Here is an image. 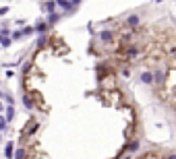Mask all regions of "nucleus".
Segmentation results:
<instances>
[{
    "label": "nucleus",
    "instance_id": "1",
    "mask_svg": "<svg viewBox=\"0 0 176 159\" xmlns=\"http://www.w3.org/2000/svg\"><path fill=\"white\" fill-rule=\"evenodd\" d=\"M141 81L145 85H151V83H156V81H153V75H151V72H143L141 75Z\"/></svg>",
    "mask_w": 176,
    "mask_h": 159
},
{
    "label": "nucleus",
    "instance_id": "2",
    "mask_svg": "<svg viewBox=\"0 0 176 159\" xmlns=\"http://www.w3.org/2000/svg\"><path fill=\"white\" fill-rule=\"evenodd\" d=\"M56 4H58V6H62L64 10H68V8H73V6H75L71 0H56Z\"/></svg>",
    "mask_w": 176,
    "mask_h": 159
},
{
    "label": "nucleus",
    "instance_id": "3",
    "mask_svg": "<svg viewBox=\"0 0 176 159\" xmlns=\"http://www.w3.org/2000/svg\"><path fill=\"white\" fill-rule=\"evenodd\" d=\"M127 25H129V27H137V25H139V17H137V14H131L129 19H127Z\"/></svg>",
    "mask_w": 176,
    "mask_h": 159
},
{
    "label": "nucleus",
    "instance_id": "4",
    "mask_svg": "<svg viewBox=\"0 0 176 159\" xmlns=\"http://www.w3.org/2000/svg\"><path fill=\"white\" fill-rule=\"evenodd\" d=\"M100 39H102V42H112V31H102V33H100Z\"/></svg>",
    "mask_w": 176,
    "mask_h": 159
},
{
    "label": "nucleus",
    "instance_id": "5",
    "mask_svg": "<svg viewBox=\"0 0 176 159\" xmlns=\"http://www.w3.org/2000/svg\"><path fill=\"white\" fill-rule=\"evenodd\" d=\"M23 105H25V108H27V110H31V108H33V101H31V97H29L27 93H25V95H23Z\"/></svg>",
    "mask_w": 176,
    "mask_h": 159
},
{
    "label": "nucleus",
    "instance_id": "6",
    "mask_svg": "<svg viewBox=\"0 0 176 159\" xmlns=\"http://www.w3.org/2000/svg\"><path fill=\"white\" fill-rule=\"evenodd\" d=\"M4 157L6 159L13 157V143H6V147H4Z\"/></svg>",
    "mask_w": 176,
    "mask_h": 159
},
{
    "label": "nucleus",
    "instance_id": "7",
    "mask_svg": "<svg viewBox=\"0 0 176 159\" xmlns=\"http://www.w3.org/2000/svg\"><path fill=\"white\" fill-rule=\"evenodd\" d=\"M54 8H56V2H46V10H48L50 14L54 13Z\"/></svg>",
    "mask_w": 176,
    "mask_h": 159
},
{
    "label": "nucleus",
    "instance_id": "8",
    "mask_svg": "<svg viewBox=\"0 0 176 159\" xmlns=\"http://www.w3.org/2000/svg\"><path fill=\"white\" fill-rule=\"evenodd\" d=\"M13 116H15V110H13V105H11V108L6 110V120H8V122L13 120Z\"/></svg>",
    "mask_w": 176,
    "mask_h": 159
},
{
    "label": "nucleus",
    "instance_id": "9",
    "mask_svg": "<svg viewBox=\"0 0 176 159\" xmlns=\"http://www.w3.org/2000/svg\"><path fill=\"white\" fill-rule=\"evenodd\" d=\"M15 157H17V159H23V157H25V149H19V151H17V155H15Z\"/></svg>",
    "mask_w": 176,
    "mask_h": 159
},
{
    "label": "nucleus",
    "instance_id": "10",
    "mask_svg": "<svg viewBox=\"0 0 176 159\" xmlns=\"http://www.w3.org/2000/svg\"><path fill=\"white\" fill-rule=\"evenodd\" d=\"M46 29H48L46 23H40V25H37V31H46Z\"/></svg>",
    "mask_w": 176,
    "mask_h": 159
},
{
    "label": "nucleus",
    "instance_id": "11",
    "mask_svg": "<svg viewBox=\"0 0 176 159\" xmlns=\"http://www.w3.org/2000/svg\"><path fill=\"white\" fill-rule=\"evenodd\" d=\"M54 21H58V14L52 13V14H50V23H54Z\"/></svg>",
    "mask_w": 176,
    "mask_h": 159
},
{
    "label": "nucleus",
    "instance_id": "12",
    "mask_svg": "<svg viewBox=\"0 0 176 159\" xmlns=\"http://www.w3.org/2000/svg\"><path fill=\"white\" fill-rule=\"evenodd\" d=\"M170 54H172V56H174V58H176V46H174V48H172V50H170Z\"/></svg>",
    "mask_w": 176,
    "mask_h": 159
},
{
    "label": "nucleus",
    "instance_id": "13",
    "mask_svg": "<svg viewBox=\"0 0 176 159\" xmlns=\"http://www.w3.org/2000/svg\"><path fill=\"white\" fill-rule=\"evenodd\" d=\"M71 2H73L75 6H77V4H79V2H81V0H71Z\"/></svg>",
    "mask_w": 176,
    "mask_h": 159
},
{
    "label": "nucleus",
    "instance_id": "14",
    "mask_svg": "<svg viewBox=\"0 0 176 159\" xmlns=\"http://www.w3.org/2000/svg\"><path fill=\"white\" fill-rule=\"evenodd\" d=\"M0 110H2V104H0Z\"/></svg>",
    "mask_w": 176,
    "mask_h": 159
}]
</instances>
